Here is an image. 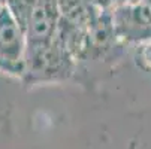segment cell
Returning <instances> with one entry per match:
<instances>
[{
    "mask_svg": "<svg viewBox=\"0 0 151 149\" xmlns=\"http://www.w3.org/2000/svg\"><path fill=\"white\" fill-rule=\"evenodd\" d=\"M76 64V60L63 42L54 36V39L45 43L27 45L26 67L21 81L30 87L64 82L73 76Z\"/></svg>",
    "mask_w": 151,
    "mask_h": 149,
    "instance_id": "6da1fadb",
    "label": "cell"
},
{
    "mask_svg": "<svg viewBox=\"0 0 151 149\" xmlns=\"http://www.w3.org/2000/svg\"><path fill=\"white\" fill-rule=\"evenodd\" d=\"M115 39L127 43L151 40V0H117L111 9Z\"/></svg>",
    "mask_w": 151,
    "mask_h": 149,
    "instance_id": "7a4b0ae2",
    "label": "cell"
},
{
    "mask_svg": "<svg viewBox=\"0 0 151 149\" xmlns=\"http://www.w3.org/2000/svg\"><path fill=\"white\" fill-rule=\"evenodd\" d=\"M27 39L6 6L0 8V72L21 79L26 67Z\"/></svg>",
    "mask_w": 151,
    "mask_h": 149,
    "instance_id": "3957f363",
    "label": "cell"
},
{
    "mask_svg": "<svg viewBox=\"0 0 151 149\" xmlns=\"http://www.w3.org/2000/svg\"><path fill=\"white\" fill-rule=\"evenodd\" d=\"M60 19L57 0H39L26 26L27 45L45 43L54 39Z\"/></svg>",
    "mask_w": 151,
    "mask_h": 149,
    "instance_id": "277c9868",
    "label": "cell"
},
{
    "mask_svg": "<svg viewBox=\"0 0 151 149\" xmlns=\"http://www.w3.org/2000/svg\"><path fill=\"white\" fill-rule=\"evenodd\" d=\"M37 2L39 0H6L5 6L11 12V15L15 18V21L26 31L27 21H29L35 6L37 5Z\"/></svg>",
    "mask_w": 151,
    "mask_h": 149,
    "instance_id": "5b68a950",
    "label": "cell"
},
{
    "mask_svg": "<svg viewBox=\"0 0 151 149\" xmlns=\"http://www.w3.org/2000/svg\"><path fill=\"white\" fill-rule=\"evenodd\" d=\"M139 63L148 70H151V40L141 43V51H139Z\"/></svg>",
    "mask_w": 151,
    "mask_h": 149,
    "instance_id": "8992f818",
    "label": "cell"
}]
</instances>
